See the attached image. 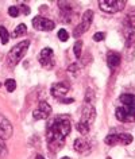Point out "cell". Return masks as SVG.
<instances>
[{
  "label": "cell",
  "mask_w": 135,
  "mask_h": 159,
  "mask_svg": "<svg viewBox=\"0 0 135 159\" xmlns=\"http://www.w3.org/2000/svg\"><path fill=\"white\" fill-rule=\"evenodd\" d=\"M95 119H96V109H95V105L93 104H84L82 107V113H81V119L78 123L84 124L86 127H89L93 124Z\"/></svg>",
  "instance_id": "9c48e42d"
},
{
  "label": "cell",
  "mask_w": 135,
  "mask_h": 159,
  "mask_svg": "<svg viewBox=\"0 0 135 159\" xmlns=\"http://www.w3.org/2000/svg\"><path fill=\"white\" fill-rule=\"evenodd\" d=\"M123 33L126 37V53H135V11L130 12L123 22Z\"/></svg>",
  "instance_id": "3957f363"
},
{
  "label": "cell",
  "mask_w": 135,
  "mask_h": 159,
  "mask_svg": "<svg viewBox=\"0 0 135 159\" xmlns=\"http://www.w3.org/2000/svg\"><path fill=\"white\" fill-rule=\"evenodd\" d=\"M35 158H37V159H45V158L42 157V155H37V157H35Z\"/></svg>",
  "instance_id": "4dcf8cb0"
},
{
  "label": "cell",
  "mask_w": 135,
  "mask_h": 159,
  "mask_svg": "<svg viewBox=\"0 0 135 159\" xmlns=\"http://www.w3.org/2000/svg\"><path fill=\"white\" fill-rule=\"evenodd\" d=\"M59 10H61V19L63 23H72L77 18V6L72 2H59Z\"/></svg>",
  "instance_id": "5b68a950"
},
{
  "label": "cell",
  "mask_w": 135,
  "mask_h": 159,
  "mask_svg": "<svg viewBox=\"0 0 135 159\" xmlns=\"http://www.w3.org/2000/svg\"><path fill=\"white\" fill-rule=\"evenodd\" d=\"M38 61H39V63H41V66L45 67V69H47V70L53 69L54 65H55L53 49H50V47H45V49H42V51L38 55Z\"/></svg>",
  "instance_id": "ba28073f"
},
{
  "label": "cell",
  "mask_w": 135,
  "mask_h": 159,
  "mask_svg": "<svg viewBox=\"0 0 135 159\" xmlns=\"http://www.w3.org/2000/svg\"><path fill=\"white\" fill-rule=\"evenodd\" d=\"M0 86H2V84H0Z\"/></svg>",
  "instance_id": "d6a6232c"
},
{
  "label": "cell",
  "mask_w": 135,
  "mask_h": 159,
  "mask_svg": "<svg viewBox=\"0 0 135 159\" xmlns=\"http://www.w3.org/2000/svg\"><path fill=\"white\" fill-rule=\"evenodd\" d=\"M115 116L122 123H134L135 121V94L124 93L119 96Z\"/></svg>",
  "instance_id": "7a4b0ae2"
},
{
  "label": "cell",
  "mask_w": 135,
  "mask_h": 159,
  "mask_svg": "<svg viewBox=\"0 0 135 159\" xmlns=\"http://www.w3.org/2000/svg\"><path fill=\"white\" fill-rule=\"evenodd\" d=\"M68 70H69V71H72V73H74V74H77L78 71H80V67H78V63H73V65H70L69 67H68Z\"/></svg>",
  "instance_id": "f1b7e54d"
},
{
  "label": "cell",
  "mask_w": 135,
  "mask_h": 159,
  "mask_svg": "<svg viewBox=\"0 0 135 159\" xmlns=\"http://www.w3.org/2000/svg\"><path fill=\"white\" fill-rule=\"evenodd\" d=\"M0 41H2L3 45H7L10 41V34H8V31H7L6 27H3V26H0Z\"/></svg>",
  "instance_id": "d6986e66"
},
{
  "label": "cell",
  "mask_w": 135,
  "mask_h": 159,
  "mask_svg": "<svg viewBox=\"0 0 135 159\" xmlns=\"http://www.w3.org/2000/svg\"><path fill=\"white\" fill-rule=\"evenodd\" d=\"M122 62V55L118 51H109L107 54V65L109 69H116Z\"/></svg>",
  "instance_id": "9a60e30c"
},
{
  "label": "cell",
  "mask_w": 135,
  "mask_h": 159,
  "mask_svg": "<svg viewBox=\"0 0 135 159\" xmlns=\"http://www.w3.org/2000/svg\"><path fill=\"white\" fill-rule=\"evenodd\" d=\"M76 128H77V131L80 132L81 135H86L89 132V127H86V125H84V124H81V123H77V125H76Z\"/></svg>",
  "instance_id": "d4e9b609"
},
{
  "label": "cell",
  "mask_w": 135,
  "mask_h": 159,
  "mask_svg": "<svg viewBox=\"0 0 135 159\" xmlns=\"http://www.w3.org/2000/svg\"><path fill=\"white\" fill-rule=\"evenodd\" d=\"M59 102H62V104H72V102H74V98H59Z\"/></svg>",
  "instance_id": "f546056e"
},
{
  "label": "cell",
  "mask_w": 135,
  "mask_h": 159,
  "mask_svg": "<svg viewBox=\"0 0 135 159\" xmlns=\"http://www.w3.org/2000/svg\"><path fill=\"white\" fill-rule=\"evenodd\" d=\"M61 159H72V158H68V157H63V158H61Z\"/></svg>",
  "instance_id": "1f68e13d"
},
{
  "label": "cell",
  "mask_w": 135,
  "mask_h": 159,
  "mask_svg": "<svg viewBox=\"0 0 135 159\" xmlns=\"http://www.w3.org/2000/svg\"><path fill=\"white\" fill-rule=\"evenodd\" d=\"M70 90V86L66 84V82H55L51 86L50 92H51V96L55 97V98H63L68 94V92Z\"/></svg>",
  "instance_id": "4fadbf2b"
},
{
  "label": "cell",
  "mask_w": 135,
  "mask_h": 159,
  "mask_svg": "<svg viewBox=\"0 0 135 159\" xmlns=\"http://www.w3.org/2000/svg\"><path fill=\"white\" fill-rule=\"evenodd\" d=\"M27 33V26L25 25V23H21V25L16 26V29L14 30V33L11 34V37L12 38H19L22 37V35H25Z\"/></svg>",
  "instance_id": "ac0fdd59"
},
{
  "label": "cell",
  "mask_w": 135,
  "mask_h": 159,
  "mask_svg": "<svg viewBox=\"0 0 135 159\" xmlns=\"http://www.w3.org/2000/svg\"><path fill=\"white\" fill-rule=\"evenodd\" d=\"M93 101H95V93H93V90L92 89H86L84 104H93Z\"/></svg>",
  "instance_id": "7402d4cb"
},
{
  "label": "cell",
  "mask_w": 135,
  "mask_h": 159,
  "mask_svg": "<svg viewBox=\"0 0 135 159\" xmlns=\"http://www.w3.org/2000/svg\"><path fill=\"white\" fill-rule=\"evenodd\" d=\"M12 124L10 123V120L6 116L0 115V139L2 140H7L12 136Z\"/></svg>",
  "instance_id": "7c38bea8"
},
{
  "label": "cell",
  "mask_w": 135,
  "mask_h": 159,
  "mask_svg": "<svg viewBox=\"0 0 135 159\" xmlns=\"http://www.w3.org/2000/svg\"><path fill=\"white\" fill-rule=\"evenodd\" d=\"M70 129V119L68 115H58L50 119L46 127V142L51 152H58L62 148Z\"/></svg>",
  "instance_id": "6da1fadb"
},
{
  "label": "cell",
  "mask_w": 135,
  "mask_h": 159,
  "mask_svg": "<svg viewBox=\"0 0 135 159\" xmlns=\"http://www.w3.org/2000/svg\"><path fill=\"white\" fill-rule=\"evenodd\" d=\"M33 27L38 31H51L54 30L55 23L53 20H50V19L43 18L39 15V16H35L33 19Z\"/></svg>",
  "instance_id": "30bf717a"
},
{
  "label": "cell",
  "mask_w": 135,
  "mask_h": 159,
  "mask_svg": "<svg viewBox=\"0 0 135 159\" xmlns=\"http://www.w3.org/2000/svg\"><path fill=\"white\" fill-rule=\"evenodd\" d=\"M58 39L61 42H66L68 39H69V34H68V31L65 29H61L58 31Z\"/></svg>",
  "instance_id": "cb8c5ba5"
},
{
  "label": "cell",
  "mask_w": 135,
  "mask_h": 159,
  "mask_svg": "<svg viewBox=\"0 0 135 159\" xmlns=\"http://www.w3.org/2000/svg\"><path fill=\"white\" fill-rule=\"evenodd\" d=\"M99 7L104 12L116 14L126 7V2L124 0H101L99 2Z\"/></svg>",
  "instance_id": "52a82bcc"
},
{
  "label": "cell",
  "mask_w": 135,
  "mask_h": 159,
  "mask_svg": "<svg viewBox=\"0 0 135 159\" xmlns=\"http://www.w3.org/2000/svg\"><path fill=\"white\" fill-rule=\"evenodd\" d=\"M29 46H30V41H29V39H25V41L19 42L18 45H15L12 49L8 51V55H7V62H8L10 67H15L23 58H25L27 50H29Z\"/></svg>",
  "instance_id": "277c9868"
},
{
  "label": "cell",
  "mask_w": 135,
  "mask_h": 159,
  "mask_svg": "<svg viewBox=\"0 0 135 159\" xmlns=\"http://www.w3.org/2000/svg\"><path fill=\"white\" fill-rule=\"evenodd\" d=\"M73 51H74V57L76 58H80L81 57V51H82V41H76V43H74L73 46Z\"/></svg>",
  "instance_id": "ffe728a7"
},
{
  "label": "cell",
  "mask_w": 135,
  "mask_h": 159,
  "mask_svg": "<svg viewBox=\"0 0 135 159\" xmlns=\"http://www.w3.org/2000/svg\"><path fill=\"white\" fill-rule=\"evenodd\" d=\"M4 86H6V89L11 93V92H14V90L16 89V81H15V80H12V78H8V80H6Z\"/></svg>",
  "instance_id": "44dd1931"
},
{
  "label": "cell",
  "mask_w": 135,
  "mask_h": 159,
  "mask_svg": "<svg viewBox=\"0 0 135 159\" xmlns=\"http://www.w3.org/2000/svg\"><path fill=\"white\" fill-rule=\"evenodd\" d=\"M133 140H134L133 135H130V134H127V132L119 134V144H122V146H128L130 143H133Z\"/></svg>",
  "instance_id": "e0dca14e"
},
{
  "label": "cell",
  "mask_w": 135,
  "mask_h": 159,
  "mask_svg": "<svg viewBox=\"0 0 135 159\" xmlns=\"http://www.w3.org/2000/svg\"><path fill=\"white\" fill-rule=\"evenodd\" d=\"M93 16H95L93 11H91V10L85 11L84 15H82V18H81V22L76 26V29H74V31H73L74 38H80L82 34H85L86 31L89 30L91 25H92V20H93Z\"/></svg>",
  "instance_id": "8992f818"
},
{
  "label": "cell",
  "mask_w": 135,
  "mask_h": 159,
  "mask_svg": "<svg viewBox=\"0 0 135 159\" xmlns=\"http://www.w3.org/2000/svg\"><path fill=\"white\" fill-rule=\"evenodd\" d=\"M51 115V107L46 101H41L38 104V108L33 112L34 120H46Z\"/></svg>",
  "instance_id": "8fae6325"
},
{
  "label": "cell",
  "mask_w": 135,
  "mask_h": 159,
  "mask_svg": "<svg viewBox=\"0 0 135 159\" xmlns=\"http://www.w3.org/2000/svg\"><path fill=\"white\" fill-rule=\"evenodd\" d=\"M19 14H21V11H19V7L11 6L10 8H8V15H10L11 18H16V16H19Z\"/></svg>",
  "instance_id": "603a6c76"
},
{
  "label": "cell",
  "mask_w": 135,
  "mask_h": 159,
  "mask_svg": "<svg viewBox=\"0 0 135 159\" xmlns=\"http://www.w3.org/2000/svg\"><path fill=\"white\" fill-rule=\"evenodd\" d=\"M105 37H107L105 33H96L93 35V41L95 42H103L105 39Z\"/></svg>",
  "instance_id": "4316f807"
},
{
  "label": "cell",
  "mask_w": 135,
  "mask_h": 159,
  "mask_svg": "<svg viewBox=\"0 0 135 159\" xmlns=\"http://www.w3.org/2000/svg\"><path fill=\"white\" fill-rule=\"evenodd\" d=\"M104 142H105L107 146H116V144H119V134H116L115 131H112V132L108 134L105 136Z\"/></svg>",
  "instance_id": "2e32d148"
},
{
  "label": "cell",
  "mask_w": 135,
  "mask_h": 159,
  "mask_svg": "<svg viewBox=\"0 0 135 159\" xmlns=\"http://www.w3.org/2000/svg\"><path fill=\"white\" fill-rule=\"evenodd\" d=\"M7 152H8V151H7V146L3 143L2 139H0V159L7 157Z\"/></svg>",
  "instance_id": "484cf974"
},
{
  "label": "cell",
  "mask_w": 135,
  "mask_h": 159,
  "mask_svg": "<svg viewBox=\"0 0 135 159\" xmlns=\"http://www.w3.org/2000/svg\"><path fill=\"white\" fill-rule=\"evenodd\" d=\"M73 148H74V151H77L78 154H82V155H86L91 152V144L85 138L76 139L73 143Z\"/></svg>",
  "instance_id": "5bb4252c"
},
{
  "label": "cell",
  "mask_w": 135,
  "mask_h": 159,
  "mask_svg": "<svg viewBox=\"0 0 135 159\" xmlns=\"http://www.w3.org/2000/svg\"><path fill=\"white\" fill-rule=\"evenodd\" d=\"M19 11L23 14V15H29L31 12V10H30V7L29 6H25V4H22L21 7H19Z\"/></svg>",
  "instance_id": "83f0119b"
}]
</instances>
